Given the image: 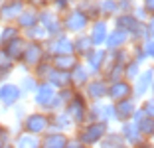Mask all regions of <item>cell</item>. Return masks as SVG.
Wrapping results in <instances>:
<instances>
[{
  "mask_svg": "<svg viewBox=\"0 0 154 148\" xmlns=\"http://www.w3.org/2000/svg\"><path fill=\"white\" fill-rule=\"evenodd\" d=\"M109 132V122L103 121H85L83 125L77 126V138L81 140L83 146H97L105 134Z\"/></svg>",
  "mask_w": 154,
  "mask_h": 148,
  "instance_id": "obj_1",
  "label": "cell"
},
{
  "mask_svg": "<svg viewBox=\"0 0 154 148\" xmlns=\"http://www.w3.org/2000/svg\"><path fill=\"white\" fill-rule=\"evenodd\" d=\"M59 16H61L63 32L69 34V36H75V34H83V32H87V28H89V24H91V20L87 18V14L83 12V10H79L77 6H75V8L65 10V12L59 14Z\"/></svg>",
  "mask_w": 154,
  "mask_h": 148,
  "instance_id": "obj_2",
  "label": "cell"
},
{
  "mask_svg": "<svg viewBox=\"0 0 154 148\" xmlns=\"http://www.w3.org/2000/svg\"><path fill=\"white\" fill-rule=\"evenodd\" d=\"M50 121H51V115L45 111L26 113V117L20 121V128L40 136V134H44L45 130H50Z\"/></svg>",
  "mask_w": 154,
  "mask_h": 148,
  "instance_id": "obj_3",
  "label": "cell"
},
{
  "mask_svg": "<svg viewBox=\"0 0 154 148\" xmlns=\"http://www.w3.org/2000/svg\"><path fill=\"white\" fill-rule=\"evenodd\" d=\"M87 107H89V101L85 99L83 91L81 89H75L73 97L65 103L63 109H65V113H67L69 117H71L73 125L79 126V125H83V122L87 121Z\"/></svg>",
  "mask_w": 154,
  "mask_h": 148,
  "instance_id": "obj_4",
  "label": "cell"
},
{
  "mask_svg": "<svg viewBox=\"0 0 154 148\" xmlns=\"http://www.w3.org/2000/svg\"><path fill=\"white\" fill-rule=\"evenodd\" d=\"M38 22L48 30L50 38H54V36H57V34L63 32V26H61V16H59L51 6L40 8V12H38Z\"/></svg>",
  "mask_w": 154,
  "mask_h": 148,
  "instance_id": "obj_5",
  "label": "cell"
},
{
  "mask_svg": "<svg viewBox=\"0 0 154 148\" xmlns=\"http://www.w3.org/2000/svg\"><path fill=\"white\" fill-rule=\"evenodd\" d=\"M45 45L44 42H28L26 48H24V54H22V59H20V63H22L24 69H30L36 65L38 61H42V59L45 57Z\"/></svg>",
  "mask_w": 154,
  "mask_h": 148,
  "instance_id": "obj_6",
  "label": "cell"
},
{
  "mask_svg": "<svg viewBox=\"0 0 154 148\" xmlns=\"http://www.w3.org/2000/svg\"><path fill=\"white\" fill-rule=\"evenodd\" d=\"M107 87H109V83L101 75H93L83 85V95L89 103L91 101H103V99H107Z\"/></svg>",
  "mask_w": 154,
  "mask_h": 148,
  "instance_id": "obj_7",
  "label": "cell"
},
{
  "mask_svg": "<svg viewBox=\"0 0 154 148\" xmlns=\"http://www.w3.org/2000/svg\"><path fill=\"white\" fill-rule=\"evenodd\" d=\"M83 63L87 65L91 75H101L105 63H107V49H105L103 45H95V48L83 57Z\"/></svg>",
  "mask_w": 154,
  "mask_h": 148,
  "instance_id": "obj_8",
  "label": "cell"
},
{
  "mask_svg": "<svg viewBox=\"0 0 154 148\" xmlns=\"http://www.w3.org/2000/svg\"><path fill=\"white\" fill-rule=\"evenodd\" d=\"M122 134V138H125V142L128 144V146H150V140L144 138V136L138 132V126L134 125V121H125L121 122V130H119Z\"/></svg>",
  "mask_w": 154,
  "mask_h": 148,
  "instance_id": "obj_9",
  "label": "cell"
},
{
  "mask_svg": "<svg viewBox=\"0 0 154 148\" xmlns=\"http://www.w3.org/2000/svg\"><path fill=\"white\" fill-rule=\"evenodd\" d=\"M24 8H26V0H0V22H16Z\"/></svg>",
  "mask_w": 154,
  "mask_h": 148,
  "instance_id": "obj_10",
  "label": "cell"
},
{
  "mask_svg": "<svg viewBox=\"0 0 154 148\" xmlns=\"http://www.w3.org/2000/svg\"><path fill=\"white\" fill-rule=\"evenodd\" d=\"M20 99H22V91H20L18 83H10V81L0 83V105L4 109L16 107Z\"/></svg>",
  "mask_w": 154,
  "mask_h": 148,
  "instance_id": "obj_11",
  "label": "cell"
},
{
  "mask_svg": "<svg viewBox=\"0 0 154 148\" xmlns=\"http://www.w3.org/2000/svg\"><path fill=\"white\" fill-rule=\"evenodd\" d=\"M127 97H132V83L131 81H127L125 77H121L117 81H111L109 87H107V99L117 103V101L127 99Z\"/></svg>",
  "mask_w": 154,
  "mask_h": 148,
  "instance_id": "obj_12",
  "label": "cell"
},
{
  "mask_svg": "<svg viewBox=\"0 0 154 148\" xmlns=\"http://www.w3.org/2000/svg\"><path fill=\"white\" fill-rule=\"evenodd\" d=\"M152 77H154V67L140 69V73L136 75L134 81H132V97H134V99H142V97H144V95L150 91Z\"/></svg>",
  "mask_w": 154,
  "mask_h": 148,
  "instance_id": "obj_13",
  "label": "cell"
},
{
  "mask_svg": "<svg viewBox=\"0 0 154 148\" xmlns=\"http://www.w3.org/2000/svg\"><path fill=\"white\" fill-rule=\"evenodd\" d=\"M55 87L51 85L50 81H40V83H38V87H36V91H34V103H36V107L40 109V111H44L45 107H48V105H50V101L51 99L55 97Z\"/></svg>",
  "mask_w": 154,
  "mask_h": 148,
  "instance_id": "obj_14",
  "label": "cell"
},
{
  "mask_svg": "<svg viewBox=\"0 0 154 148\" xmlns=\"http://www.w3.org/2000/svg\"><path fill=\"white\" fill-rule=\"evenodd\" d=\"M131 44V34L122 28H113L109 30L107 38H105V49H119V48H127Z\"/></svg>",
  "mask_w": 154,
  "mask_h": 148,
  "instance_id": "obj_15",
  "label": "cell"
},
{
  "mask_svg": "<svg viewBox=\"0 0 154 148\" xmlns=\"http://www.w3.org/2000/svg\"><path fill=\"white\" fill-rule=\"evenodd\" d=\"M67 132L61 130H45L40 134V148H65L67 144Z\"/></svg>",
  "mask_w": 154,
  "mask_h": 148,
  "instance_id": "obj_16",
  "label": "cell"
},
{
  "mask_svg": "<svg viewBox=\"0 0 154 148\" xmlns=\"http://www.w3.org/2000/svg\"><path fill=\"white\" fill-rule=\"evenodd\" d=\"M87 30H89V38H91V42H93V45H103L105 38L109 34V20H105V18L91 20Z\"/></svg>",
  "mask_w": 154,
  "mask_h": 148,
  "instance_id": "obj_17",
  "label": "cell"
},
{
  "mask_svg": "<svg viewBox=\"0 0 154 148\" xmlns=\"http://www.w3.org/2000/svg\"><path fill=\"white\" fill-rule=\"evenodd\" d=\"M136 99L134 97H127V99H121L115 103V111H117V122H125V121H131L132 119V113L136 111Z\"/></svg>",
  "mask_w": 154,
  "mask_h": 148,
  "instance_id": "obj_18",
  "label": "cell"
},
{
  "mask_svg": "<svg viewBox=\"0 0 154 148\" xmlns=\"http://www.w3.org/2000/svg\"><path fill=\"white\" fill-rule=\"evenodd\" d=\"M73 121L69 117L65 109H59V111L51 113V121H50V130H61V132H67L73 128Z\"/></svg>",
  "mask_w": 154,
  "mask_h": 148,
  "instance_id": "obj_19",
  "label": "cell"
},
{
  "mask_svg": "<svg viewBox=\"0 0 154 148\" xmlns=\"http://www.w3.org/2000/svg\"><path fill=\"white\" fill-rule=\"evenodd\" d=\"M26 44H28V40L20 34V36H16L14 40H10L8 44H4V45H0V48L4 49L6 54L10 55V57L14 59L16 63H20V59H22V54H24V48H26Z\"/></svg>",
  "mask_w": 154,
  "mask_h": 148,
  "instance_id": "obj_20",
  "label": "cell"
},
{
  "mask_svg": "<svg viewBox=\"0 0 154 148\" xmlns=\"http://www.w3.org/2000/svg\"><path fill=\"white\" fill-rule=\"evenodd\" d=\"M69 73H71V87H75V89H83V85L93 77L91 71L87 69V65L81 61V59L75 63V67H73Z\"/></svg>",
  "mask_w": 154,
  "mask_h": 148,
  "instance_id": "obj_21",
  "label": "cell"
},
{
  "mask_svg": "<svg viewBox=\"0 0 154 148\" xmlns=\"http://www.w3.org/2000/svg\"><path fill=\"white\" fill-rule=\"evenodd\" d=\"M71 42H73V54H75L79 59H83L91 49L95 48L87 32H83V34H75V38H71Z\"/></svg>",
  "mask_w": 154,
  "mask_h": 148,
  "instance_id": "obj_22",
  "label": "cell"
},
{
  "mask_svg": "<svg viewBox=\"0 0 154 148\" xmlns=\"http://www.w3.org/2000/svg\"><path fill=\"white\" fill-rule=\"evenodd\" d=\"M38 12L40 10L36 8V6H30L26 4V8L20 12V16L16 18V24H18L20 30H28V28H32L38 24Z\"/></svg>",
  "mask_w": 154,
  "mask_h": 148,
  "instance_id": "obj_23",
  "label": "cell"
},
{
  "mask_svg": "<svg viewBox=\"0 0 154 148\" xmlns=\"http://www.w3.org/2000/svg\"><path fill=\"white\" fill-rule=\"evenodd\" d=\"M45 81H50L55 89H61V87H69L71 85V73L67 69H57V67H51V71L48 73Z\"/></svg>",
  "mask_w": 154,
  "mask_h": 148,
  "instance_id": "obj_24",
  "label": "cell"
},
{
  "mask_svg": "<svg viewBox=\"0 0 154 148\" xmlns=\"http://www.w3.org/2000/svg\"><path fill=\"white\" fill-rule=\"evenodd\" d=\"M22 36L26 38L28 42H45V40H50V34H48V30H45V28L42 26L40 22H38L36 26L28 28V30H22Z\"/></svg>",
  "mask_w": 154,
  "mask_h": 148,
  "instance_id": "obj_25",
  "label": "cell"
},
{
  "mask_svg": "<svg viewBox=\"0 0 154 148\" xmlns=\"http://www.w3.org/2000/svg\"><path fill=\"white\" fill-rule=\"evenodd\" d=\"M14 146H18V148H40V136L22 130V132L14 138Z\"/></svg>",
  "mask_w": 154,
  "mask_h": 148,
  "instance_id": "obj_26",
  "label": "cell"
},
{
  "mask_svg": "<svg viewBox=\"0 0 154 148\" xmlns=\"http://www.w3.org/2000/svg\"><path fill=\"white\" fill-rule=\"evenodd\" d=\"M77 61H79V57H77L75 54H59V55H54V57H51L54 67H57V69H67V71H71V69L75 67Z\"/></svg>",
  "mask_w": 154,
  "mask_h": 148,
  "instance_id": "obj_27",
  "label": "cell"
},
{
  "mask_svg": "<svg viewBox=\"0 0 154 148\" xmlns=\"http://www.w3.org/2000/svg\"><path fill=\"white\" fill-rule=\"evenodd\" d=\"M77 8L83 10L87 14L89 20H97L101 18V10H99V0H77Z\"/></svg>",
  "mask_w": 154,
  "mask_h": 148,
  "instance_id": "obj_28",
  "label": "cell"
},
{
  "mask_svg": "<svg viewBox=\"0 0 154 148\" xmlns=\"http://www.w3.org/2000/svg\"><path fill=\"white\" fill-rule=\"evenodd\" d=\"M38 83H40V79H38L34 73H26V75L20 79V83H18L20 91H22V97H26V95H32L34 91H36Z\"/></svg>",
  "mask_w": 154,
  "mask_h": 148,
  "instance_id": "obj_29",
  "label": "cell"
},
{
  "mask_svg": "<svg viewBox=\"0 0 154 148\" xmlns=\"http://www.w3.org/2000/svg\"><path fill=\"white\" fill-rule=\"evenodd\" d=\"M99 10H101V18H105V20L115 18L121 12L117 0H99Z\"/></svg>",
  "mask_w": 154,
  "mask_h": 148,
  "instance_id": "obj_30",
  "label": "cell"
},
{
  "mask_svg": "<svg viewBox=\"0 0 154 148\" xmlns=\"http://www.w3.org/2000/svg\"><path fill=\"white\" fill-rule=\"evenodd\" d=\"M20 34H22V30L18 28V24H16V22L4 24V26H2V30H0V45L8 44L10 40H14V38L20 36Z\"/></svg>",
  "mask_w": 154,
  "mask_h": 148,
  "instance_id": "obj_31",
  "label": "cell"
},
{
  "mask_svg": "<svg viewBox=\"0 0 154 148\" xmlns=\"http://www.w3.org/2000/svg\"><path fill=\"white\" fill-rule=\"evenodd\" d=\"M101 146H107V148H122L127 146V142H125V138H122L121 132H113V130L109 128V132L105 134V138L101 140Z\"/></svg>",
  "mask_w": 154,
  "mask_h": 148,
  "instance_id": "obj_32",
  "label": "cell"
},
{
  "mask_svg": "<svg viewBox=\"0 0 154 148\" xmlns=\"http://www.w3.org/2000/svg\"><path fill=\"white\" fill-rule=\"evenodd\" d=\"M51 67H54V63H51V57H50V55H45L42 61H38L36 65L32 67V73H34V75H36L40 81H44L45 77H48V73L51 71Z\"/></svg>",
  "mask_w": 154,
  "mask_h": 148,
  "instance_id": "obj_33",
  "label": "cell"
},
{
  "mask_svg": "<svg viewBox=\"0 0 154 148\" xmlns=\"http://www.w3.org/2000/svg\"><path fill=\"white\" fill-rule=\"evenodd\" d=\"M140 69H142L140 63L136 61V59L128 57V61L125 63V67H122V77H125L127 81H131V83H132V81L136 79V75L140 73Z\"/></svg>",
  "mask_w": 154,
  "mask_h": 148,
  "instance_id": "obj_34",
  "label": "cell"
},
{
  "mask_svg": "<svg viewBox=\"0 0 154 148\" xmlns=\"http://www.w3.org/2000/svg\"><path fill=\"white\" fill-rule=\"evenodd\" d=\"M131 57L136 59V61L140 63V65H144V61H146L148 57H146V51H144V48H142V42H132Z\"/></svg>",
  "mask_w": 154,
  "mask_h": 148,
  "instance_id": "obj_35",
  "label": "cell"
},
{
  "mask_svg": "<svg viewBox=\"0 0 154 148\" xmlns=\"http://www.w3.org/2000/svg\"><path fill=\"white\" fill-rule=\"evenodd\" d=\"M50 6L55 10L57 14H63L65 10L71 8V0H50Z\"/></svg>",
  "mask_w": 154,
  "mask_h": 148,
  "instance_id": "obj_36",
  "label": "cell"
},
{
  "mask_svg": "<svg viewBox=\"0 0 154 148\" xmlns=\"http://www.w3.org/2000/svg\"><path fill=\"white\" fill-rule=\"evenodd\" d=\"M0 67H8V69H14V67H16V61H14V59L6 54L2 48H0Z\"/></svg>",
  "mask_w": 154,
  "mask_h": 148,
  "instance_id": "obj_37",
  "label": "cell"
},
{
  "mask_svg": "<svg viewBox=\"0 0 154 148\" xmlns=\"http://www.w3.org/2000/svg\"><path fill=\"white\" fill-rule=\"evenodd\" d=\"M0 140L4 142V146H10V144H12V132H10V128L6 125H2V122H0Z\"/></svg>",
  "mask_w": 154,
  "mask_h": 148,
  "instance_id": "obj_38",
  "label": "cell"
},
{
  "mask_svg": "<svg viewBox=\"0 0 154 148\" xmlns=\"http://www.w3.org/2000/svg\"><path fill=\"white\" fill-rule=\"evenodd\" d=\"M140 109L144 111V115H150V117H154V95L146 99L144 103L140 105Z\"/></svg>",
  "mask_w": 154,
  "mask_h": 148,
  "instance_id": "obj_39",
  "label": "cell"
},
{
  "mask_svg": "<svg viewBox=\"0 0 154 148\" xmlns=\"http://www.w3.org/2000/svg\"><path fill=\"white\" fill-rule=\"evenodd\" d=\"M142 48H144V51H146V57L154 59V40L152 38H148V40L142 42Z\"/></svg>",
  "mask_w": 154,
  "mask_h": 148,
  "instance_id": "obj_40",
  "label": "cell"
},
{
  "mask_svg": "<svg viewBox=\"0 0 154 148\" xmlns=\"http://www.w3.org/2000/svg\"><path fill=\"white\" fill-rule=\"evenodd\" d=\"M119 2V10L121 12H131L134 8V0H117Z\"/></svg>",
  "mask_w": 154,
  "mask_h": 148,
  "instance_id": "obj_41",
  "label": "cell"
},
{
  "mask_svg": "<svg viewBox=\"0 0 154 148\" xmlns=\"http://www.w3.org/2000/svg\"><path fill=\"white\" fill-rule=\"evenodd\" d=\"M131 12L134 14V16H136L138 20H140V22H146V20H148V12H146V10L142 8V6H140V8H136V6H134V8H132Z\"/></svg>",
  "mask_w": 154,
  "mask_h": 148,
  "instance_id": "obj_42",
  "label": "cell"
},
{
  "mask_svg": "<svg viewBox=\"0 0 154 148\" xmlns=\"http://www.w3.org/2000/svg\"><path fill=\"white\" fill-rule=\"evenodd\" d=\"M146 32H148V38L154 40V14L148 16V20H146Z\"/></svg>",
  "mask_w": 154,
  "mask_h": 148,
  "instance_id": "obj_43",
  "label": "cell"
},
{
  "mask_svg": "<svg viewBox=\"0 0 154 148\" xmlns=\"http://www.w3.org/2000/svg\"><path fill=\"white\" fill-rule=\"evenodd\" d=\"M142 8L148 12V16L154 14V0H142Z\"/></svg>",
  "mask_w": 154,
  "mask_h": 148,
  "instance_id": "obj_44",
  "label": "cell"
},
{
  "mask_svg": "<svg viewBox=\"0 0 154 148\" xmlns=\"http://www.w3.org/2000/svg\"><path fill=\"white\" fill-rule=\"evenodd\" d=\"M14 69H8V67H0V83H4V81H8L10 73H12Z\"/></svg>",
  "mask_w": 154,
  "mask_h": 148,
  "instance_id": "obj_45",
  "label": "cell"
},
{
  "mask_svg": "<svg viewBox=\"0 0 154 148\" xmlns=\"http://www.w3.org/2000/svg\"><path fill=\"white\" fill-rule=\"evenodd\" d=\"M24 117H26V109H24V107H18V109H16V121L20 122Z\"/></svg>",
  "mask_w": 154,
  "mask_h": 148,
  "instance_id": "obj_46",
  "label": "cell"
},
{
  "mask_svg": "<svg viewBox=\"0 0 154 148\" xmlns=\"http://www.w3.org/2000/svg\"><path fill=\"white\" fill-rule=\"evenodd\" d=\"M150 91H152V95H154V77H152V83H150Z\"/></svg>",
  "mask_w": 154,
  "mask_h": 148,
  "instance_id": "obj_47",
  "label": "cell"
},
{
  "mask_svg": "<svg viewBox=\"0 0 154 148\" xmlns=\"http://www.w3.org/2000/svg\"><path fill=\"white\" fill-rule=\"evenodd\" d=\"M150 142H152V144H154V134H152V138H150Z\"/></svg>",
  "mask_w": 154,
  "mask_h": 148,
  "instance_id": "obj_48",
  "label": "cell"
},
{
  "mask_svg": "<svg viewBox=\"0 0 154 148\" xmlns=\"http://www.w3.org/2000/svg\"><path fill=\"white\" fill-rule=\"evenodd\" d=\"M2 146H4V142H2V140H0V148H2Z\"/></svg>",
  "mask_w": 154,
  "mask_h": 148,
  "instance_id": "obj_49",
  "label": "cell"
}]
</instances>
